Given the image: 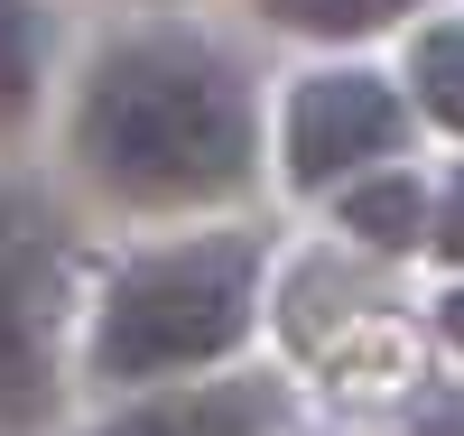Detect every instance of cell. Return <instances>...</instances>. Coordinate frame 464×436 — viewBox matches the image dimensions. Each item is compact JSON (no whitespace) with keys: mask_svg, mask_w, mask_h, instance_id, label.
<instances>
[{"mask_svg":"<svg viewBox=\"0 0 464 436\" xmlns=\"http://www.w3.org/2000/svg\"><path fill=\"white\" fill-rule=\"evenodd\" d=\"M409 436H464V390H455V400H437V409H428V418H418Z\"/></svg>","mask_w":464,"mask_h":436,"instance_id":"8fae6325","label":"cell"},{"mask_svg":"<svg viewBox=\"0 0 464 436\" xmlns=\"http://www.w3.org/2000/svg\"><path fill=\"white\" fill-rule=\"evenodd\" d=\"M409 140V102L391 93V74L372 65H316L288 84V111H279V149H288V177L297 186H343L400 158Z\"/></svg>","mask_w":464,"mask_h":436,"instance_id":"277c9868","label":"cell"},{"mask_svg":"<svg viewBox=\"0 0 464 436\" xmlns=\"http://www.w3.org/2000/svg\"><path fill=\"white\" fill-rule=\"evenodd\" d=\"M47 102V0H0V131Z\"/></svg>","mask_w":464,"mask_h":436,"instance_id":"52a82bcc","label":"cell"},{"mask_svg":"<svg viewBox=\"0 0 464 436\" xmlns=\"http://www.w3.org/2000/svg\"><path fill=\"white\" fill-rule=\"evenodd\" d=\"M74 168L111 205L196 214L242 195L260 168V93L251 65L205 28L140 19L102 37L74 84Z\"/></svg>","mask_w":464,"mask_h":436,"instance_id":"6da1fadb","label":"cell"},{"mask_svg":"<svg viewBox=\"0 0 464 436\" xmlns=\"http://www.w3.org/2000/svg\"><path fill=\"white\" fill-rule=\"evenodd\" d=\"M437 251H446V260H464V168L446 177V205H437Z\"/></svg>","mask_w":464,"mask_h":436,"instance_id":"30bf717a","label":"cell"},{"mask_svg":"<svg viewBox=\"0 0 464 436\" xmlns=\"http://www.w3.org/2000/svg\"><path fill=\"white\" fill-rule=\"evenodd\" d=\"M409 102L437 131H464V19H428L409 37Z\"/></svg>","mask_w":464,"mask_h":436,"instance_id":"ba28073f","label":"cell"},{"mask_svg":"<svg viewBox=\"0 0 464 436\" xmlns=\"http://www.w3.org/2000/svg\"><path fill=\"white\" fill-rule=\"evenodd\" d=\"M260 269H269V242L242 223L130 251L102 279V306H93V344H84L93 372L121 381V390L177 381V372H223L260 315Z\"/></svg>","mask_w":464,"mask_h":436,"instance_id":"7a4b0ae2","label":"cell"},{"mask_svg":"<svg viewBox=\"0 0 464 436\" xmlns=\"http://www.w3.org/2000/svg\"><path fill=\"white\" fill-rule=\"evenodd\" d=\"M65 288H74L65 223L37 195H0V418L47 409L65 353Z\"/></svg>","mask_w":464,"mask_h":436,"instance_id":"3957f363","label":"cell"},{"mask_svg":"<svg viewBox=\"0 0 464 436\" xmlns=\"http://www.w3.org/2000/svg\"><path fill=\"white\" fill-rule=\"evenodd\" d=\"M437 325H446V344L464 353V288H446V306H437Z\"/></svg>","mask_w":464,"mask_h":436,"instance_id":"7c38bea8","label":"cell"},{"mask_svg":"<svg viewBox=\"0 0 464 436\" xmlns=\"http://www.w3.org/2000/svg\"><path fill=\"white\" fill-rule=\"evenodd\" d=\"M334 214H343V232H362V242H381V251H418L428 242V177H409V168H362V177H343L334 186Z\"/></svg>","mask_w":464,"mask_h":436,"instance_id":"8992f818","label":"cell"},{"mask_svg":"<svg viewBox=\"0 0 464 436\" xmlns=\"http://www.w3.org/2000/svg\"><path fill=\"white\" fill-rule=\"evenodd\" d=\"M279 427V381L260 372H177L168 390H130L111 418H93L84 436H269Z\"/></svg>","mask_w":464,"mask_h":436,"instance_id":"5b68a950","label":"cell"},{"mask_svg":"<svg viewBox=\"0 0 464 436\" xmlns=\"http://www.w3.org/2000/svg\"><path fill=\"white\" fill-rule=\"evenodd\" d=\"M251 10L269 28H288V37H372V28H391L409 10H428V0H251Z\"/></svg>","mask_w":464,"mask_h":436,"instance_id":"9c48e42d","label":"cell"}]
</instances>
